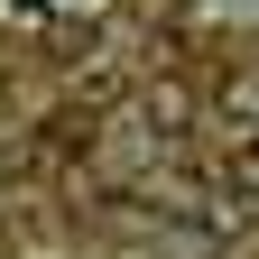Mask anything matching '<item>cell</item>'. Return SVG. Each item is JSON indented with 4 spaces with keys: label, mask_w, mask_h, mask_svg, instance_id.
Here are the masks:
<instances>
[{
    "label": "cell",
    "mask_w": 259,
    "mask_h": 259,
    "mask_svg": "<svg viewBox=\"0 0 259 259\" xmlns=\"http://www.w3.org/2000/svg\"><path fill=\"white\" fill-rule=\"evenodd\" d=\"M185 120H194V93H185L176 74H157V83H139V130H157V139H176Z\"/></svg>",
    "instance_id": "1"
},
{
    "label": "cell",
    "mask_w": 259,
    "mask_h": 259,
    "mask_svg": "<svg viewBox=\"0 0 259 259\" xmlns=\"http://www.w3.org/2000/svg\"><path fill=\"white\" fill-rule=\"evenodd\" d=\"M213 111H232V130H259V74H222Z\"/></svg>",
    "instance_id": "2"
},
{
    "label": "cell",
    "mask_w": 259,
    "mask_h": 259,
    "mask_svg": "<svg viewBox=\"0 0 259 259\" xmlns=\"http://www.w3.org/2000/svg\"><path fill=\"white\" fill-rule=\"evenodd\" d=\"M222 176H232V185L250 194V204H259V130H241V139L222 148Z\"/></svg>",
    "instance_id": "3"
}]
</instances>
